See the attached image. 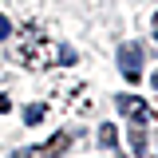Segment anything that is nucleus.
<instances>
[{
  "instance_id": "obj_1",
  "label": "nucleus",
  "mask_w": 158,
  "mask_h": 158,
  "mask_svg": "<svg viewBox=\"0 0 158 158\" xmlns=\"http://www.w3.org/2000/svg\"><path fill=\"white\" fill-rule=\"evenodd\" d=\"M71 146V135H52L44 146H28V150H16V158H63V150Z\"/></svg>"
},
{
  "instance_id": "obj_2",
  "label": "nucleus",
  "mask_w": 158,
  "mask_h": 158,
  "mask_svg": "<svg viewBox=\"0 0 158 158\" xmlns=\"http://www.w3.org/2000/svg\"><path fill=\"white\" fill-rule=\"evenodd\" d=\"M118 71L127 75V83H138L142 79V48L138 44H123L118 48Z\"/></svg>"
},
{
  "instance_id": "obj_3",
  "label": "nucleus",
  "mask_w": 158,
  "mask_h": 158,
  "mask_svg": "<svg viewBox=\"0 0 158 158\" xmlns=\"http://www.w3.org/2000/svg\"><path fill=\"white\" fill-rule=\"evenodd\" d=\"M115 103H118V111H123V115H131L135 123H150V118H154V111H150L138 95H118Z\"/></svg>"
},
{
  "instance_id": "obj_4",
  "label": "nucleus",
  "mask_w": 158,
  "mask_h": 158,
  "mask_svg": "<svg viewBox=\"0 0 158 158\" xmlns=\"http://www.w3.org/2000/svg\"><path fill=\"white\" fill-rule=\"evenodd\" d=\"M99 146H103V150L118 146V127L115 123H103V127H99Z\"/></svg>"
},
{
  "instance_id": "obj_5",
  "label": "nucleus",
  "mask_w": 158,
  "mask_h": 158,
  "mask_svg": "<svg viewBox=\"0 0 158 158\" xmlns=\"http://www.w3.org/2000/svg\"><path fill=\"white\" fill-rule=\"evenodd\" d=\"M40 118H44V107H40V103H28V107H24V123H28V127H36Z\"/></svg>"
},
{
  "instance_id": "obj_6",
  "label": "nucleus",
  "mask_w": 158,
  "mask_h": 158,
  "mask_svg": "<svg viewBox=\"0 0 158 158\" xmlns=\"http://www.w3.org/2000/svg\"><path fill=\"white\" fill-rule=\"evenodd\" d=\"M12 36V24H8V16H0V40H8Z\"/></svg>"
},
{
  "instance_id": "obj_7",
  "label": "nucleus",
  "mask_w": 158,
  "mask_h": 158,
  "mask_svg": "<svg viewBox=\"0 0 158 158\" xmlns=\"http://www.w3.org/2000/svg\"><path fill=\"white\" fill-rule=\"evenodd\" d=\"M8 111H12V99H8V95H0V115H8Z\"/></svg>"
},
{
  "instance_id": "obj_8",
  "label": "nucleus",
  "mask_w": 158,
  "mask_h": 158,
  "mask_svg": "<svg viewBox=\"0 0 158 158\" xmlns=\"http://www.w3.org/2000/svg\"><path fill=\"white\" fill-rule=\"evenodd\" d=\"M154 40H158V16H154Z\"/></svg>"
}]
</instances>
